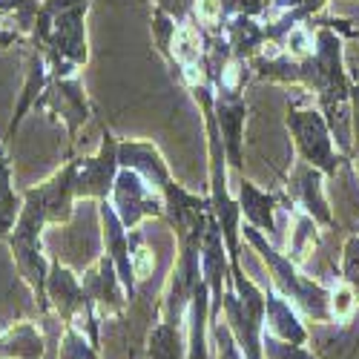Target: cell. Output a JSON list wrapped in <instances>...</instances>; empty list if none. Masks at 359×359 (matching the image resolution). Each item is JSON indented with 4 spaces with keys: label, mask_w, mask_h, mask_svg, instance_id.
<instances>
[{
    "label": "cell",
    "mask_w": 359,
    "mask_h": 359,
    "mask_svg": "<svg viewBox=\"0 0 359 359\" xmlns=\"http://www.w3.org/2000/svg\"><path fill=\"white\" fill-rule=\"evenodd\" d=\"M316 29V46L308 57H290L282 49L267 43L253 61L250 72L259 81H276L302 86L316 95V107L327 118L337 141V149L351 158V86L353 78L345 67V43L342 35L327 26Z\"/></svg>",
    "instance_id": "6da1fadb"
},
{
    "label": "cell",
    "mask_w": 359,
    "mask_h": 359,
    "mask_svg": "<svg viewBox=\"0 0 359 359\" xmlns=\"http://www.w3.org/2000/svg\"><path fill=\"white\" fill-rule=\"evenodd\" d=\"M86 12L89 0H41L26 43L43 52L49 78H72L89 61Z\"/></svg>",
    "instance_id": "7a4b0ae2"
},
{
    "label": "cell",
    "mask_w": 359,
    "mask_h": 359,
    "mask_svg": "<svg viewBox=\"0 0 359 359\" xmlns=\"http://www.w3.org/2000/svg\"><path fill=\"white\" fill-rule=\"evenodd\" d=\"M242 238L253 248V253H259V259L267 267V273H271L273 287L299 313L313 319V322H331V287H325L313 276H305L302 267H299L287 253H282L271 238H267L262 230H256L253 224L242 222Z\"/></svg>",
    "instance_id": "3957f363"
},
{
    "label": "cell",
    "mask_w": 359,
    "mask_h": 359,
    "mask_svg": "<svg viewBox=\"0 0 359 359\" xmlns=\"http://www.w3.org/2000/svg\"><path fill=\"white\" fill-rule=\"evenodd\" d=\"M43 227H49V224L41 213V207L29 196H23V207L18 213V222L12 224V230L4 238H6L9 250H12V259H15L20 279L26 282L29 290H32L38 313L43 319H49L52 308H49V299H46V279H49L52 259H46V250H43Z\"/></svg>",
    "instance_id": "277c9868"
},
{
    "label": "cell",
    "mask_w": 359,
    "mask_h": 359,
    "mask_svg": "<svg viewBox=\"0 0 359 359\" xmlns=\"http://www.w3.org/2000/svg\"><path fill=\"white\" fill-rule=\"evenodd\" d=\"M285 127H287V133L293 138L296 158H302L305 164L322 170L327 178H337L339 167L342 164H351V158H345L339 149H337L331 124H327V118L322 115V109L316 104L311 107L305 101L293 98L287 104Z\"/></svg>",
    "instance_id": "5b68a950"
},
{
    "label": "cell",
    "mask_w": 359,
    "mask_h": 359,
    "mask_svg": "<svg viewBox=\"0 0 359 359\" xmlns=\"http://www.w3.org/2000/svg\"><path fill=\"white\" fill-rule=\"evenodd\" d=\"M46 299L52 313L61 319V325H72L95 348H101V316L93 305V299L83 290L81 279L69 271L61 259H52L49 279H46Z\"/></svg>",
    "instance_id": "8992f818"
},
{
    "label": "cell",
    "mask_w": 359,
    "mask_h": 359,
    "mask_svg": "<svg viewBox=\"0 0 359 359\" xmlns=\"http://www.w3.org/2000/svg\"><path fill=\"white\" fill-rule=\"evenodd\" d=\"M35 109L52 115L55 121H64L67 135H69V153L78 144V133L89 121V115H93V104H89L86 89H83L78 75H72V78H49V83L41 93Z\"/></svg>",
    "instance_id": "52a82bcc"
},
{
    "label": "cell",
    "mask_w": 359,
    "mask_h": 359,
    "mask_svg": "<svg viewBox=\"0 0 359 359\" xmlns=\"http://www.w3.org/2000/svg\"><path fill=\"white\" fill-rule=\"evenodd\" d=\"M118 141L107 124H101V147L95 156H78L75 158V193L83 201H104L112 193L118 178Z\"/></svg>",
    "instance_id": "ba28073f"
},
{
    "label": "cell",
    "mask_w": 359,
    "mask_h": 359,
    "mask_svg": "<svg viewBox=\"0 0 359 359\" xmlns=\"http://www.w3.org/2000/svg\"><path fill=\"white\" fill-rule=\"evenodd\" d=\"M109 201L127 230H135L147 219H164V198L130 167L118 170Z\"/></svg>",
    "instance_id": "9c48e42d"
},
{
    "label": "cell",
    "mask_w": 359,
    "mask_h": 359,
    "mask_svg": "<svg viewBox=\"0 0 359 359\" xmlns=\"http://www.w3.org/2000/svg\"><path fill=\"white\" fill-rule=\"evenodd\" d=\"M325 172L305 164L302 158H296L290 175H285V193L293 201V207L305 210L319 227L334 230L339 222L334 216V207L327 201V190H325Z\"/></svg>",
    "instance_id": "30bf717a"
},
{
    "label": "cell",
    "mask_w": 359,
    "mask_h": 359,
    "mask_svg": "<svg viewBox=\"0 0 359 359\" xmlns=\"http://www.w3.org/2000/svg\"><path fill=\"white\" fill-rule=\"evenodd\" d=\"M216 124L222 133L227 167L236 172H245V127H248V101L242 89H216Z\"/></svg>",
    "instance_id": "8fae6325"
},
{
    "label": "cell",
    "mask_w": 359,
    "mask_h": 359,
    "mask_svg": "<svg viewBox=\"0 0 359 359\" xmlns=\"http://www.w3.org/2000/svg\"><path fill=\"white\" fill-rule=\"evenodd\" d=\"M23 196H29L46 219V224H69L72 213H75V158H69L64 167H57L46 182H41L38 187H26Z\"/></svg>",
    "instance_id": "7c38bea8"
},
{
    "label": "cell",
    "mask_w": 359,
    "mask_h": 359,
    "mask_svg": "<svg viewBox=\"0 0 359 359\" xmlns=\"http://www.w3.org/2000/svg\"><path fill=\"white\" fill-rule=\"evenodd\" d=\"M81 285L89 293V299H93V305H95L101 322L121 319L127 313V305H130L127 287H124L121 276H118L115 264H112V259L107 253H101L93 267H86Z\"/></svg>",
    "instance_id": "4fadbf2b"
},
{
    "label": "cell",
    "mask_w": 359,
    "mask_h": 359,
    "mask_svg": "<svg viewBox=\"0 0 359 359\" xmlns=\"http://www.w3.org/2000/svg\"><path fill=\"white\" fill-rule=\"evenodd\" d=\"M236 201H238V210H242V222L262 230L276 245V238H279L276 213L293 210V201L287 198V193L285 190H259L253 182H248L242 175V182L236 187Z\"/></svg>",
    "instance_id": "5bb4252c"
},
{
    "label": "cell",
    "mask_w": 359,
    "mask_h": 359,
    "mask_svg": "<svg viewBox=\"0 0 359 359\" xmlns=\"http://www.w3.org/2000/svg\"><path fill=\"white\" fill-rule=\"evenodd\" d=\"M98 222H101V242H104V253L112 259L118 276H121L130 302L135 299L138 290V276L133 267V253H130V230L124 227V222L118 219L115 207L109 198L98 201Z\"/></svg>",
    "instance_id": "9a60e30c"
},
{
    "label": "cell",
    "mask_w": 359,
    "mask_h": 359,
    "mask_svg": "<svg viewBox=\"0 0 359 359\" xmlns=\"http://www.w3.org/2000/svg\"><path fill=\"white\" fill-rule=\"evenodd\" d=\"M26 46H29V43H26ZM46 83H49L46 57H43L41 49L29 46V55H26V72H23V86H20V98H18V104H15V115H12V121H9V127H6V135L0 138L6 147H9L12 138L18 135V130H20V124H23L26 112H29V109H35V104H38L41 93L46 89Z\"/></svg>",
    "instance_id": "2e32d148"
},
{
    "label": "cell",
    "mask_w": 359,
    "mask_h": 359,
    "mask_svg": "<svg viewBox=\"0 0 359 359\" xmlns=\"http://www.w3.org/2000/svg\"><path fill=\"white\" fill-rule=\"evenodd\" d=\"M264 331H271L273 337L293 342V345L311 342V331L302 322V313H299L276 287L264 290Z\"/></svg>",
    "instance_id": "e0dca14e"
},
{
    "label": "cell",
    "mask_w": 359,
    "mask_h": 359,
    "mask_svg": "<svg viewBox=\"0 0 359 359\" xmlns=\"http://www.w3.org/2000/svg\"><path fill=\"white\" fill-rule=\"evenodd\" d=\"M216 32L224 35V41L230 43V52L236 61H253V57L267 46V35H264V23L262 18H230L224 20Z\"/></svg>",
    "instance_id": "ac0fdd59"
},
{
    "label": "cell",
    "mask_w": 359,
    "mask_h": 359,
    "mask_svg": "<svg viewBox=\"0 0 359 359\" xmlns=\"http://www.w3.org/2000/svg\"><path fill=\"white\" fill-rule=\"evenodd\" d=\"M46 334L35 322H12L0 334V359H43Z\"/></svg>",
    "instance_id": "d6986e66"
},
{
    "label": "cell",
    "mask_w": 359,
    "mask_h": 359,
    "mask_svg": "<svg viewBox=\"0 0 359 359\" xmlns=\"http://www.w3.org/2000/svg\"><path fill=\"white\" fill-rule=\"evenodd\" d=\"M147 359H187L184 325L158 319L147 334Z\"/></svg>",
    "instance_id": "ffe728a7"
},
{
    "label": "cell",
    "mask_w": 359,
    "mask_h": 359,
    "mask_svg": "<svg viewBox=\"0 0 359 359\" xmlns=\"http://www.w3.org/2000/svg\"><path fill=\"white\" fill-rule=\"evenodd\" d=\"M290 219H293V233L287 236V256L302 267L311 259V253L319 248V224L299 207L290 210Z\"/></svg>",
    "instance_id": "44dd1931"
},
{
    "label": "cell",
    "mask_w": 359,
    "mask_h": 359,
    "mask_svg": "<svg viewBox=\"0 0 359 359\" xmlns=\"http://www.w3.org/2000/svg\"><path fill=\"white\" fill-rule=\"evenodd\" d=\"M23 207V196L15 193L12 184V161L6 153V144L0 141V236H6L12 224L18 222V213Z\"/></svg>",
    "instance_id": "7402d4cb"
},
{
    "label": "cell",
    "mask_w": 359,
    "mask_h": 359,
    "mask_svg": "<svg viewBox=\"0 0 359 359\" xmlns=\"http://www.w3.org/2000/svg\"><path fill=\"white\" fill-rule=\"evenodd\" d=\"M57 359H101V348H95L72 325H61V345H57Z\"/></svg>",
    "instance_id": "603a6c76"
},
{
    "label": "cell",
    "mask_w": 359,
    "mask_h": 359,
    "mask_svg": "<svg viewBox=\"0 0 359 359\" xmlns=\"http://www.w3.org/2000/svg\"><path fill=\"white\" fill-rule=\"evenodd\" d=\"M210 353H213V359H245L224 316L210 319Z\"/></svg>",
    "instance_id": "cb8c5ba5"
},
{
    "label": "cell",
    "mask_w": 359,
    "mask_h": 359,
    "mask_svg": "<svg viewBox=\"0 0 359 359\" xmlns=\"http://www.w3.org/2000/svg\"><path fill=\"white\" fill-rule=\"evenodd\" d=\"M262 359H316V353L308 345H293V342L273 337L271 331H264L262 334Z\"/></svg>",
    "instance_id": "d4e9b609"
},
{
    "label": "cell",
    "mask_w": 359,
    "mask_h": 359,
    "mask_svg": "<svg viewBox=\"0 0 359 359\" xmlns=\"http://www.w3.org/2000/svg\"><path fill=\"white\" fill-rule=\"evenodd\" d=\"M339 279L356 293L359 299V233H351L342 245V262H339Z\"/></svg>",
    "instance_id": "484cf974"
},
{
    "label": "cell",
    "mask_w": 359,
    "mask_h": 359,
    "mask_svg": "<svg viewBox=\"0 0 359 359\" xmlns=\"http://www.w3.org/2000/svg\"><path fill=\"white\" fill-rule=\"evenodd\" d=\"M262 18L264 15V0H219V26L230 18ZM216 26V29H219Z\"/></svg>",
    "instance_id": "4316f807"
},
{
    "label": "cell",
    "mask_w": 359,
    "mask_h": 359,
    "mask_svg": "<svg viewBox=\"0 0 359 359\" xmlns=\"http://www.w3.org/2000/svg\"><path fill=\"white\" fill-rule=\"evenodd\" d=\"M153 6L167 12L175 23H187L196 18V6H198V0H153Z\"/></svg>",
    "instance_id": "83f0119b"
},
{
    "label": "cell",
    "mask_w": 359,
    "mask_h": 359,
    "mask_svg": "<svg viewBox=\"0 0 359 359\" xmlns=\"http://www.w3.org/2000/svg\"><path fill=\"white\" fill-rule=\"evenodd\" d=\"M351 164L359 172V81L351 86Z\"/></svg>",
    "instance_id": "f1b7e54d"
},
{
    "label": "cell",
    "mask_w": 359,
    "mask_h": 359,
    "mask_svg": "<svg viewBox=\"0 0 359 359\" xmlns=\"http://www.w3.org/2000/svg\"><path fill=\"white\" fill-rule=\"evenodd\" d=\"M6 46H26V38L18 32V29L0 26V49H6Z\"/></svg>",
    "instance_id": "f546056e"
},
{
    "label": "cell",
    "mask_w": 359,
    "mask_h": 359,
    "mask_svg": "<svg viewBox=\"0 0 359 359\" xmlns=\"http://www.w3.org/2000/svg\"><path fill=\"white\" fill-rule=\"evenodd\" d=\"M345 38H353V41H359V26H351V29H348V35H345Z\"/></svg>",
    "instance_id": "4dcf8cb0"
},
{
    "label": "cell",
    "mask_w": 359,
    "mask_h": 359,
    "mask_svg": "<svg viewBox=\"0 0 359 359\" xmlns=\"http://www.w3.org/2000/svg\"><path fill=\"white\" fill-rule=\"evenodd\" d=\"M271 4H273V0H264V9H267V6H271Z\"/></svg>",
    "instance_id": "1f68e13d"
},
{
    "label": "cell",
    "mask_w": 359,
    "mask_h": 359,
    "mask_svg": "<svg viewBox=\"0 0 359 359\" xmlns=\"http://www.w3.org/2000/svg\"><path fill=\"white\" fill-rule=\"evenodd\" d=\"M4 327H6V322H0V334H4Z\"/></svg>",
    "instance_id": "d6a6232c"
}]
</instances>
